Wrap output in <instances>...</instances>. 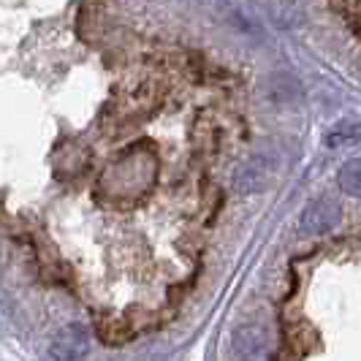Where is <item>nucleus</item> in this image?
<instances>
[{
	"label": "nucleus",
	"mask_w": 361,
	"mask_h": 361,
	"mask_svg": "<svg viewBox=\"0 0 361 361\" xmlns=\"http://www.w3.org/2000/svg\"><path fill=\"white\" fill-rule=\"evenodd\" d=\"M274 169H277V158L271 155L269 149L255 152L250 161H245L236 169L234 190L236 193H255V190H261L269 182L271 174H274Z\"/></svg>",
	"instance_id": "obj_1"
},
{
	"label": "nucleus",
	"mask_w": 361,
	"mask_h": 361,
	"mask_svg": "<svg viewBox=\"0 0 361 361\" xmlns=\"http://www.w3.org/2000/svg\"><path fill=\"white\" fill-rule=\"evenodd\" d=\"M87 348H90L87 329L82 324H68L52 337L49 356L54 361H79L82 356H87Z\"/></svg>",
	"instance_id": "obj_2"
},
{
	"label": "nucleus",
	"mask_w": 361,
	"mask_h": 361,
	"mask_svg": "<svg viewBox=\"0 0 361 361\" xmlns=\"http://www.w3.org/2000/svg\"><path fill=\"white\" fill-rule=\"evenodd\" d=\"M340 223V204L331 196H318L307 204V209L302 212V231L307 234H326Z\"/></svg>",
	"instance_id": "obj_3"
},
{
	"label": "nucleus",
	"mask_w": 361,
	"mask_h": 361,
	"mask_svg": "<svg viewBox=\"0 0 361 361\" xmlns=\"http://www.w3.org/2000/svg\"><path fill=\"white\" fill-rule=\"evenodd\" d=\"M234 353L239 361H264L267 356V334L255 324H245L234 331Z\"/></svg>",
	"instance_id": "obj_4"
},
{
	"label": "nucleus",
	"mask_w": 361,
	"mask_h": 361,
	"mask_svg": "<svg viewBox=\"0 0 361 361\" xmlns=\"http://www.w3.org/2000/svg\"><path fill=\"white\" fill-rule=\"evenodd\" d=\"M324 142L331 149H337L343 145H356V142H361V123H337L326 133Z\"/></svg>",
	"instance_id": "obj_5"
},
{
	"label": "nucleus",
	"mask_w": 361,
	"mask_h": 361,
	"mask_svg": "<svg viewBox=\"0 0 361 361\" xmlns=\"http://www.w3.org/2000/svg\"><path fill=\"white\" fill-rule=\"evenodd\" d=\"M340 188H343L345 193H350V196H361V158H353V161H348L340 169Z\"/></svg>",
	"instance_id": "obj_6"
}]
</instances>
